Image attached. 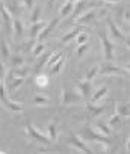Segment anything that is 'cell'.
Segmentation results:
<instances>
[{
	"instance_id": "1",
	"label": "cell",
	"mask_w": 130,
	"mask_h": 154,
	"mask_svg": "<svg viewBox=\"0 0 130 154\" xmlns=\"http://www.w3.org/2000/svg\"><path fill=\"white\" fill-rule=\"evenodd\" d=\"M79 136H80V139H83V140H89V142L100 143V145H103L104 148H109L110 143H112V140H110L109 136H104V134H101V133H98V131H94L89 125H85V127L82 128V131H80Z\"/></svg>"
},
{
	"instance_id": "2",
	"label": "cell",
	"mask_w": 130,
	"mask_h": 154,
	"mask_svg": "<svg viewBox=\"0 0 130 154\" xmlns=\"http://www.w3.org/2000/svg\"><path fill=\"white\" fill-rule=\"evenodd\" d=\"M60 101L63 106H74V104H80L83 101V97L76 89H70L67 85H62Z\"/></svg>"
},
{
	"instance_id": "3",
	"label": "cell",
	"mask_w": 130,
	"mask_h": 154,
	"mask_svg": "<svg viewBox=\"0 0 130 154\" xmlns=\"http://www.w3.org/2000/svg\"><path fill=\"white\" fill-rule=\"evenodd\" d=\"M26 136H27L29 140H33V142L41 143V145H45V146H48V145L51 143L50 139L47 137V134L42 133V131H39L30 121L26 122Z\"/></svg>"
},
{
	"instance_id": "4",
	"label": "cell",
	"mask_w": 130,
	"mask_h": 154,
	"mask_svg": "<svg viewBox=\"0 0 130 154\" xmlns=\"http://www.w3.org/2000/svg\"><path fill=\"white\" fill-rule=\"evenodd\" d=\"M24 77H15L12 72H11V69H8L6 71V74H5V79H3V83H5V89H6V94L11 97L23 83H24Z\"/></svg>"
},
{
	"instance_id": "5",
	"label": "cell",
	"mask_w": 130,
	"mask_h": 154,
	"mask_svg": "<svg viewBox=\"0 0 130 154\" xmlns=\"http://www.w3.org/2000/svg\"><path fill=\"white\" fill-rule=\"evenodd\" d=\"M98 38H100V42H101V47H103L104 62H112L113 57H115V54H113V51H115L113 42H112L110 38H109L104 32H101V30H98Z\"/></svg>"
},
{
	"instance_id": "6",
	"label": "cell",
	"mask_w": 130,
	"mask_h": 154,
	"mask_svg": "<svg viewBox=\"0 0 130 154\" xmlns=\"http://www.w3.org/2000/svg\"><path fill=\"white\" fill-rule=\"evenodd\" d=\"M98 75L110 77V75H128V74L124 68H121V66H118L112 62H104V63L98 65Z\"/></svg>"
},
{
	"instance_id": "7",
	"label": "cell",
	"mask_w": 130,
	"mask_h": 154,
	"mask_svg": "<svg viewBox=\"0 0 130 154\" xmlns=\"http://www.w3.org/2000/svg\"><path fill=\"white\" fill-rule=\"evenodd\" d=\"M67 143H68L71 148H74V149H77V151H80V152H83V154H94V151L83 142V139H80L79 134L71 133L70 137H68V140H67Z\"/></svg>"
},
{
	"instance_id": "8",
	"label": "cell",
	"mask_w": 130,
	"mask_h": 154,
	"mask_svg": "<svg viewBox=\"0 0 130 154\" xmlns=\"http://www.w3.org/2000/svg\"><path fill=\"white\" fill-rule=\"evenodd\" d=\"M0 17H2V21H3V26H5L6 32L11 35V32H12V21H14V18H12V15L9 14V11L5 8V5H3L2 0H0Z\"/></svg>"
},
{
	"instance_id": "9",
	"label": "cell",
	"mask_w": 130,
	"mask_h": 154,
	"mask_svg": "<svg viewBox=\"0 0 130 154\" xmlns=\"http://www.w3.org/2000/svg\"><path fill=\"white\" fill-rule=\"evenodd\" d=\"M2 2H3V0H2ZM3 5L9 11V14L12 15V18H18L21 15V12H23V8L20 5V0H5Z\"/></svg>"
},
{
	"instance_id": "10",
	"label": "cell",
	"mask_w": 130,
	"mask_h": 154,
	"mask_svg": "<svg viewBox=\"0 0 130 154\" xmlns=\"http://www.w3.org/2000/svg\"><path fill=\"white\" fill-rule=\"evenodd\" d=\"M76 89L83 98H89L92 95V82L88 80H76Z\"/></svg>"
},
{
	"instance_id": "11",
	"label": "cell",
	"mask_w": 130,
	"mask_h": 154,
	"mask_svg": "<svg viewBox=\"0 0 130 154\" xmlns=\"http://www.w3.org/2000/svg\"><path fill=\"white\" fill-rule=\"evenodd\" d=\"M44 27H45V23H44V21L32 23L30 27H29V39L33 41V42H36V39H38V36H39V33L42 32Z\"/></svg>"
},
{
	"instance_id": "12",
	"label": "cell",
	"mask_w": 130,
	"mask_h": 154,
	"mask_svg": "<svg viewBox=\"0 0 130 154\" xmlns=\"http://www.w3.org/2000/svg\"><path fill=\"white\" fill-rule=\"evenodd\" d=\"M59 20H60L59 17H54V18H53V20H51V21H50V23L45 26V29H42V32L39 33V36H38V39H36V42H44V39H45V38H47V36H48V35L53 32V29L57 26Z\"/></svg>"
},
{
	"instance_id": "13",
	"label": "cell",
	"mask_w": 130,
	"mask_h": 154,
	"mask_svg": "<svg viewBox=\"0 0 130 154\" xmlns=\"http://www.w3.org/2000/svg\"><path fill=\"white\" fill-rule=\"evenodd\" d=\"M97 15H98V11H97V9H91V11L85 12L82 17H77L76 21H77L79 26H82V24H89V23H92V21L97 18Z\"/></svg>"
},
{
	"instance_id": "14",
	"label": "cell",
	"mask_w": 130,
	"mask_h": 154,
	"mask_svg": "<svg viewBox=\"0 0 130 154\" xmlns=\"http://www.w3.org/2000/svg\"><path fill=\"white\" fill-rule=\"evenodd\" d=\"M107 27H109V32H110L112 38H115V39H118V41H124V39H125V35H124V33L121 32V29L113 23L112 18H107Z\"/></svg>"
},
{
	"instance_id": "15",
	"label": "cell",
	"mask_w": 130,
	"mask_h": 154,
	"mask_svg": "<svg viewBox=\"0 0 130 154\" xmlns=\"http://www.w3.org/2000/svg\"><path fill=\"white\" fill-rule=\"evenodd\" d=\"M107 109V104H101V106H97V104H92V103H88L86 106H85V110H86V113H89L91 116H94V118H97V116H100L104 110Z\"/></svg>"
},
{
	"instance_id": "16",
	"label": "cell",
	"mask_w": 130,
	"mask_h": 154,
	"mask_svg": "<svg viewBox=\"0 0 130 154\" xmlns=\"http://www.w3.org/2000/svg\"><path fill=\"white\" fill-rule=\"evenodd\" d=\"M107 92H109V88H107L106 85L100 86V88H98L95 92H92V95L89 97V103H92V104H97V101L103 100V98L107 95Z\"/></svg>"
},
{
	"instance_id": "17",
	"label": "cell",
	"mask_w": 130,
	"mask_h": 154,
	"mask_svg": "<svg viewBox=\"0 0 130 154\" xmlns=\"http://www.w3.org/2000/svg\"><path fill=\"white\" fill-rule=\"evenodd\" d=\"M12 32H14L17 39H21L24 36V24H23V21L20 18H14V21H12Z\"/></svg>"
},
{
	"instance_id": "18",
	"label": "cell",
	"mask_w": 130,
	"mask_h": 154,
	"mask_svg": "<svg viewBox=\"0 0 130 154\" xmlns=\"http://www.w3.org/2000/svg\"><path fill=\"white\" fill-rule=\"evenodd\" d=\"M115 113L121 118H130V103H116Z\"/></svg>"
},
{
	"instance_id": "19",
	"label": "cell",
	"mask_w": 130,
	"mask_h": 154,
	"mask_svg": "<svg viewBox=\"0 0 130 154\" xmlns=\"http://www.w3.org/2000/svg\"><path fill=\"white\" fill-rule=\"evenodd\" d=\"M47 137L50 139L51 143L57 142V121L56 119H53L48 124V127H47Z\"/></svg>"
},
{
	"instance_id": "20",
	"label": "cell",
	"mask_w": 130,
	"mask_h": 154,
	"mask_svg": "<svg viewBox=\"0 0 130 154\" xmlns=\"http://www.w3.org/2000/svg\"><path fill=\"white\" fill-rule=\"evenodd\" d=\"M2 104H3L6 109H9L11 112H14V113H23V112H24V107H23L21 104H18V103H15V101H12V100H9V98L3 100Z\"/></svg>"
},
{
	"instance_id": "21",
	"label": "cell",
	"mask_w": 130,
	"mask_h": 154,
	"mask_svg": "<svg viewBox=\"0 0 130 154\" xmlns=\"http://www.w3.org/2000/svg\"><path fill=\"white\" fill-rule=\"evenodd\" d=\"M9 56H11V51L6 45V41L2 35H0V60L6 62V60H9Z\"/></svg>"
},
{
	"instance_id": "22",
	"label": "cell",
	"mask_w": 130,
	"mask_h": 154,
	"mask_svg": "<svg viewBox=\"0 0 130 154\" xmlns=\"http://www.w3.org/2000/svg\"><path fill=\"white\" fill-rule=\"evenodd\" d=\"M82 29L83 27H80V26H76L71 32H68L67 35H63L62 38H60V44H68L70 41H73V39H76V36L82 32Z\"/></svg>"
},
{
	"instance_id": "23",
	"label": "cell",
	"mask_w": 130,
	"mask_h": 154,
	"mask_svg": "<svg viewBox=\"0 0 130 154\" xmlns=\"http://www.w3.org/2000/svg\"><path fill=\"white\" fill-rule=\"evenodd\" d=\"M73 9H74V3L68 2V0H65V3L59 9V18H65L67 15H70V12H73Z\"/></svg>"
},
{
	"instance_id": "24",
	"label": "cell",
	"mask_w": 130,
	"mask_h": 154,
	"mask_svg": "<svg viewBox=\"0 0 130 154\" xmlns=\"http://www.w3.org/2000/svg\"><path fill=\"white\" fill-rule=\"evenodd\" d=\"M89 5V0H77V2H74V12H73V17L74 18H77L79 15H80V12L86 8Z\"/></svg>"
},
{
	"instance_id": "25",
	"label": "cell",
	"mask_w": 130,
	"mask_h": 154,
	"mask_svg": "<svg viewBox=\"0 0 130 154\" xmlns=\"http://www.w3.org/2000/svg\"><path fill=\"white\" fill-rule=\"evenodd\" d=\"M47 85H48V75L38 72V74H36V77H35V86H36V88H39V89H44Z\"/></svg>"
},
{
	"instance_id": "26",
	"label": "cell",
	"mask_w": 130,
	"mask_h": 154,
	"mask_svg": "<svg viewBox=\"0 0 130 154\" xmlns=\"http://www.w3.org/2000/svg\"><path fill=\"white\" fill-rule=\"evenodd\" d=\"M24 65V59L20 54H11L9 56V66L11 68H20Z\"/></svg>"
},
{
	"instance_id": "27",
	"label": "cell",
	"mask_w": 130,
	"mask_h": 154,
	"mask_svg": "<svg viewBox=\"0 0 130 154\" xmlns=\"http://www.w3.org/2000/svg\"><path fill=\"white\" fill-rule=\"evenodd\" d=\"M33 106L47 107V106H50V100H48V97H45V95H35V97H33Z\"/></svg>"
},
{
	"instance_id": "28",
	"label": "cell",
	"mask_w": 130,
	"mask_h": 154,
	"mask_svg": "<svg viewBox=\"0 0 130 154\" xmlns=\"http://www.w3.org/2000/svg\"><path fill=\"white\" fill-rule=\"evenodd\" d=\"M63 66H65V59L62 57V59H59L53 66H50V74H51V75H57V74H60L62 69H63Z\"/></svg>"
},
{
	"instance_id": "29",
	"label": "cell",
	"mask_w": 130,
	"mask_h": 154,
	"mask_svg": "<svg viewBox=\"0 0 130 154\" xmlns=\"http://www.w3.org/2000/svg\"><path fill=\"white\" fill-rule=\"evenodd\" d=\"M95 128H97L98 133H101V134H104V136H109V134L112 133V128H110L106 122H103V121H97V122H95Z\"/></svg>"
},
{
	"instance_id": "30",
	"label": "cell",
	"mask_w": 130,
	"mask_h": 154,
	"mask_svg": "<svg viewBox=\"0 0 130 154\" xmlns=\"http://www.w3.org/2000/svg\"><path fill=\"white\" fill-rule=\"evenodd\" d=\"M51 53H44V54H41L39 56V59H38V63L35 65V68H33V72H39L41 69H42V66H45V62H47V59H48V56H50Z\"/></svg>"
},
{
	"instance_id": "31",
	"label": "cell",
	"mask_w": 130,
	"mask_h": 154,
	"mask_svg": "<svg viewBox=\"0 0 130 154\" xmlns=\"http://www.w3.org/2000/svg\"><path fill=\"white\" fill-rule=\"evenodd\" d=\"M63 57V53H60V51H57V53H51L50 56H48V59H47V62H45V66L47 68H50V66H53L59 59H62Z\"/></svg>"
},
{
	"instance_id": "32",
	"label": "cell",
	"mask_w": 130,
	"mask_h": 154,
	"mask_svg": "<svg viewBox=\"0 0 130 154\" xmlns=\"http://www.w3.org/2000/svg\"><path fill=\"white\" fill-rule=\"evenodd\" d=\"M38 21H41V6L35 5L30 12V23H38Z\"/></svg>"
},
{
	"instance_id": "33",
	"label": "cell",
	"mask_w": 130,
	"mask_h": 154,
	"mask_svg": "<svg viewBox=\"0 0 130 154\" xmlns=\"http://www.w3.org/2000/svg\"><path fill=\"white\" fill-rule=\"evenodd\" d=\"M44 51H45L44 42H35V45H33V48H32V54H33L35 57H39Z\"/></svg>"
},
{
	"instance_id": "34",
	"label": "cell",
	"mask_w": 130,
	"mask_h": 154,
	"mask_svg": "<svg viewBox=\"0 0 130 154\" xmlns=\"http://www.w3.org/2000/svg\"><path fill=\"white\" fill-rule=\"evenodd\" d=\"M121 121H122V118H121L119 115L113 113V115H112V116L109 118V121H107V125H109L110 128H116V127H119Z\"/></svg>"
},
{
	"instance_id": "35",
	"label": "cell",
	"mask_w": 130,
	"mask_h": 154,
	"mask_svg": "<svg viewBox=\"0 0 130 154\" xmlns=\"http://www.w3.org/2000/svg\"><path fill=\"white\" fill-rule=\"evenodd\" d=\"M98 75V65H95V66H92L88 72H86V75H85V80H88V82H92L95 77Z\"/></svg>"
},
{
	"instance_id": "36",
	"label": "cell",
	"mask_w": 130,
	"mask_h": 154,
	"mask_svg": "<svg viewBox=\"0 0 130 154\" xmlns=\"http://www.w3.org/2000/svg\"><path fill=\"white\" fill-rule=\"evenodd\" d=\"M88 33L86 32H80L77 36H76V42H77V45H82V44H86L88 42Z\"/></svg>"
},
{
	"instance_id": "37",
	"label": "cell",
	"mask_w": 130,
	"mask_h": 154,
	"mask_svg": "<svg viewBox=\"0 0 130 154\" xmlns=\"http://www.w3.org/2000/svg\"><path fill=\"white\" fill-rule=\"evenodd\" d=\"M20 3H21L26 9H29V11H32L33 6L36 5V3H35V0H20Z\"/></svg>"
},
{
	"instance_id": "38",
	"label": "cell",
	"mask_w": 130,
	"mask_h": 154,
	"mask_svg": "<svg viewBox=\"0 0 130 154\" xmlns=\"http://www.w3.org/2000/svg\"><path fill=\"white\" fill-rule=\"evenodd\" d=\"M88 48H89L88 42H86V44H82V45H79V47H77V50H76V54H77V57H80L82 54H85V51H88Z\"/></svg>"
},
{
	"instance_id": "39",
	"label": "cell",
	"mask_w": 130,
	"mask_h": 154,
	"mask_svg": "<svg viewBox=\"0 0 130 154\" xmlns=\"http://www.w3.org/2000/svg\"><path fill=\"white\" fill-rule=\"evenodd\" d=\"M5 74H6V69H5V63L0 60V82L5 79Z\"/></svg>"
},
{
	"instance_id": "40",
	"label": "cell",
	"mask_w": 130,
	"mask_h": 154,
	"mask_svg": "<svg viewBox=\"0 0 130 154\" xmlns=\"http://www.w3.org/2000/svg\"><path fill=\"white\" fill-rule=\"evenodd\" d=\"M122 20H124L125 23H130V8L124 9V12H122Z\"/></svg>"
},
{
	"instance_id": "41",
	"label": "cell",
	"mask_w": 130,
	"mask_h": 154,
	"mask_svg": "<svg viewBox=\"0 0 130 154\" xmlns=\"http://www.w3.org/2000/svg\"><path fill=\"white\" fill-rule=\"evenodd\" d=\"M101 2H103V5H115L119 0H101Z\"/></svg>"
},
{
	"instance_id": "42",
	"label": "cell",
	"mask_w": 130,
	"mask_h": 154,
	"mask_svg": "<svg viewBox=\"0 0 130 154\" xmlns=\"http://www.w3.org/2000/svg\"><path fill=\"white\" fill-rule=\"evenodd\" d=\"M122 68H124V69H125V71H127V74H128V75H130V62H128V63H125V65H124V66H122Z\"/></svg>"
},
{
	"instance_id": "43",
	"label": "cell",
	"mask_w": 130,
	"mask_h": 154,
	"mask_svg": "<svg viewBox=\"0 0 130 154\" xmlns=\"http://www.w3.org/2000/svg\"><path fill=\"white\" fill-rule=\"evenodd\" d=\"M54 2H56V0H47V6H48V8H51V6L54 5Z\"/></svg>"
},
{
	"instance_id": "44",
	"label": "cell",
	"mask_w": 130,
	"mask_h": 154,
	"mask_svg": "<svg viewBox=\"0 0 130 154\" xmlns=\"http://www.w3.org/2000/svg\"><path fill=\"white\" fill-rule=\"evenodd\" d=\"M124 41H125V44H127V47L130 48V36H128V38H125Z\"/></svg>"
},
{
	"instance_id": "45",
	"label": "cell",
	"mask_w": 130,
	"mask_h": 154,
	"mask_svg": "<svg viewBox=\"0 0 130 154\" xmlns=\"http://www.w3.org/2000/svg\"><path fill=\"white\" fill-rule=\"evenodd\" d=\"M127 149H128V151H130V139H128V140H127Z\"/></svg>"
},
{
	"instance_id": "46",
	"label": "cell",
	"mask_w": 130,
	"mask_h": 154,
	"mask_svg": "<svg viewBox=\"0 0 130 154\" xmlns=\"http://www.w3.org/2000/svg\"><path fill=\"white\" fill-rule=\"evenodd\" d=\"M0 154H8L6 151H2V149H0Z\"/></svg>"
},
{
	"instance_id": "47",
	"label": "cell",
	"mask_w": 130,
	"mask_h": 154,
	"mask_svg": "<svg viewBox=\"0 0 130 154\" xmlns=\"http://www.w3.org/2000/svg\"><path fill=\"white\" fill-rule=\"evenodd\" d=\"M68 2H71V3H74V2H77V0H68Z\"/></svg>"
}]
</instances>
